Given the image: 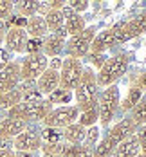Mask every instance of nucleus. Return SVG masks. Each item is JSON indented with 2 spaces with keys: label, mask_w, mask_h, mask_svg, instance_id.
<instances>
[{
  "label": "nucleus",
  "mask_w": 146,
  "mask_h": 157,
  "mask_svg": "<svg viewBox=\"0 0 146 157\" xmlns=\"http://www.w3.org/2000/svg\"><path fill=\"white\" fill-rule=\"evenodd\" d=\"M74 98L78 101V109L80 112H85L88 109L97 107V98H99V87L96 81V74L90 67H83V74L78 83V87L74 89Z\"/></svg>",
  "instance_id": "obj_1"
},
{
  "label": "nucleus",
  "mask_w": 146,
  "mask_h": 157,
  "mask_svg": "<svg viewBox=\"0 0 146 157\" xmlns=\"http://www.w3.org/2000/svg\"><path fill=\"white\" fill-rule=\"evenodd\" d=\"M128 71V56L125 52H119L115 56H110L105 65L97 71L96 74V81L97 87H110L115 85V81L119 78H123V74Z\"/></svg>",
  "instance_id": "obj_2"
},
{
  "label": "nucleus",
  "mask_w": 146,
  "mask_h": 157,
  "mask_svg": "<svg viewBox=\"0 0 146 157\" xmlns=\"http://www.w3.org/2000/svg\"><path fill=\"white\" fill-rule=\"evenodd\" d=\"M51 110H52V105L47 99H40L32 103H18L13 109L7 110V117H16L25 123H38L47 117Z\"/></svg>",
  "instance_id": "obj_3"
},
{
  "label": "nucleus",
  "mask_w": 146,
  "mask_h": 157,
  "mask_svg": "<svg viewBox=\"0 0 146 157\" xmlns=\"http://www.w3.org/2000/svg\"><path fill=\"white\" fill-rule=\"evenodd\" d=\"M119 103H121V94H119L117 85L107 87L99 94V98H97V114H99V123L103 126L110 125V121L119 110Z\"/></svg>",
  "instance_id": "obj_4"
},
{
  "label": "nucleus",
  "mask_w": 146,
  "mask_h": 157,
  "mask_svg": "<svg viewBox=\"0 0 146 157\" xmlns=\"http://www.w3.org/2000/svg\"><path fill=\"white\" fill-rule=\"evenodd\" d=\"M96 36V27L90 25V27H85V31H81L76 36H70L69 40H65V54L67 58H74V60H81V58H87L88 52H90V45H92V40Z\"/></svg>",
  "instance_id": "obj_5"
},
{
  "label": "nucleus",
  "mask_w": 146,
  "mask_h": 157,
  "mask_svg": "<svg viewBox=\"0 0 146 157\" xmlns=\"http://www.w3.org/2000/svg\"><path fill=\"white\" fill-rule=\"evenodd\" d=\"M78 117H80V109L76 105H65V107H56L51 110L47 117L43 119V123H45V126L63 130L69 125L76 123Z\"/></svg>",
  "instance_id": "obj_6"
},
{
  "label": "nucleus",
  "mask_w": 146,
  "mask_h": 157,
  "mask_svg": "<svg viewBox=\"0 0 146 157\" xmlns=\"http://www.w3.org/2000/svg\"><path fill=\"white\" fill-rule=\"evenodd\" d=\"M83 74V63L81 60H74V58H67L62 62V69H60V89L74 92V89L78 87Z\"/></svg>",
  "instance_id": "obj_7"
},
{
  "label": "nucleus",
  "mask_w": 146,
  "mask_h": 157,
  "mask_svg": "<svg viewBox=\"0 0 146 157\" xmlns=\"http://www.w3.org/2000/svg\"><path fill=\"white\" fill-rule=\"evenodd\" d=\"M49 67V58L40 54L25 56L24 62L20 63V79L22 81H36Z\"/></svg>",
  "instance_id": "obj_8"
},
{
  "label": "nucleus",
  "mask_w": 146,
  "mask_h": 157,
  "mask_svg": "<svg viewBox=\"0 0 146 157\" xmlns=\"http://www.w3.org/2000/svg\"><path fill=\"white\" fill-rule=\"evenodd\" d=\"M123 25H125V20H119L112 27H107L105 31L96 34L94 40H92V45H90V52L92 54H105V51H108L112 45H115L117 34H119Z\"/></svg>",
  "instance_id": "obj_9"
},
{
  "label": "nucleus",
  "mask_w": 146,
  "mask_h": 157,
  "mask_svg": "<svg viewBox=\"0 0 146 157\" xmlns=\"http://www.w3.org/2000/svg\"><path fill=\"white\" fill-rule=\"evenodd\" d=\"M143 33H146V9H143L132 20H125V25L121 27V31L117 34L115 44H125V42H128L132 38L143 34Z\"/></svg>",
  "instance_id": "obj_10"
},
{
  "label": "nucleus",
  "mask_w": 146,
  "mask_h": 157,
  "mask_svg": "<svg viewBox=\"0 0 146 157\" xmlns=\"http://www.w3.org/2000/svg\"><path fill=\"white\" fill-rule=\"evenodd\" d=\"M137 132V126L135 123L132 121V117L130 116H125L119 123H115L114 126H110L108 130H107V137H108V141L112 143L114 146H117V144H121V143L125 141V139H128L130 136H133Z\"/></svg>",
  "instance_id": "obj_11"
},
{
  "label": "nucleus",
  "mask_w": 146,
  "mask_h": 157,
  "mask_svg": "<svg viewBox=\"0 0 146 157\" xmlns=\"http://www.w3.org/2000/svg\"><path fill=\"white\" fill-rule=\"evenodd\" d=\"M20 63L9 62L0 71V94H7L20 85Z\"/></svg>",
  "instance_id": "obj_12"
},
{
  "label": "nucleus",
  "mask_w": 146,
  "mask_h": 157,
  "mask_svg": "<svg viewBox=\"0 0 146 157\" xmlns=\"http://www.w3.org/2000/svg\"><path fill=\"white\" fill-rule=\"evenodd\" d=\"M15 148L16 152H27V154H34L36 150L42 148V137L36 130L27 128L25 132H22L20 136L15 137Z\"/></svg>",
  "instance_id": "obj_13"
},
{
  "label": "nucleus",
  "mask_w": 146,
  "mask_h": 157,
  "mask_svg": "<svg viewBox=\"0 0 146 157\" xmlns=\"http://www.w3.org/2000/svg\"><path fill=\"white\" fill-rule=\"evenodd\" d=\"M29 128V123L16 119V117H4L0 119V139H15L16 136H20L22 132H25Z\"/></svg>",
  "instance_id": "obj_14"
},
{
  "label": "nucleus",
  "mask_w": 146,
  "mask_h": 157,
  "mask_svg": "<svg viewBox=\"0 0 146 157\" xmlns=\"http://www.w3.org/2000/svg\"><path fill=\"white\" fill-rule=\"evenodd\" d=\"M27 40H29V36H27L25 29H16V27L7 29L6 38H4L7 51H13V52H24Z\"/></svg>",
  "instance_id": "obj_15"
},
{
  "label": "nucleus",
  "mask_w": 146,
  "mask_h": 157,
  "mask_svg": "<svg viewBox=\"0 0 146 157\" xmlns=\"http://www.w3.org/2000/svg\"><path fill=\"white\" fill-rule=\"evenodd\" d=\"M36 83V89L42 92V96L43 94H51L52 90H56L58 87H60V72L58 71H52V69H49L40 76V78L34 81Z\"/></svg>",
  "instance_id": "obj_16"
},
{
  "label": "nucleus",
  "mask_w": 146,
  "mask_h": 157,
  "mask_svg": "<svg viewBox=\"0 0 146 157\" xmlns=\"http://www.w3.org/2000/svg\"><path fill=\"white\" fill-rule=\"evenodd\" d=\"M62 13H63L65 16V31H67V34H70V36H76V34H80L81 31H85V18L81 15H76V13H72L70 9H67V7H63L62 9Z\"/></svg>",
  "instance_id": "obj_17"
},
{
  "label": "nucleus",
  "mask_w": 146,
  "mask_h": 157,
  "mask_svg": "<svg viewBox=\"0 0 146 157\" xmlns=\"http://www.w3.org/2000/svg\"><path fill=\"white\" fill-rule=\"evenodd\" d=\"M65 51V40L56 36V34H49L43 38V49L42 54L47 58H58L62 52Z\"/></svg>",
  "instance_id": "obj_18"
},
{
  "label": "nucleus",
  "mask_w": 146,
  "mask_h": 157,
  "mask_svg": "<svg viewBox=\"0 0 146 157\" xmlns=\"http://www.w3.org/2000/svg\"><path fill=\"white\" fill-rule=\"evenodd\" d=\"M25 33H27L29 38H45L49 29H47V24H45L43 15H34L31 18H27Z\"/></svg>",
  "instance_id": "obj_19"
},
{
  "label": "nucleus",
  "mask_w": 146,
  "mask_h": 157,
  "mask_svg": "<svg viewBox=\"0 0 146 157\" xmlns=\"http://www.w3.org/2000/svg\"><path fill=\"white\" fill-rule=\"evenodd\" d=\"M135 155H139V141L133 134L128 139H125L121 144L115 146L112 157H135Z\"/></svg>",
  "instance_id": "obj_20"
},
{
  "label": "nucleus",
  "mask_w": 146,
  "mask_h": 157,
  "mask_svg": "<svg viewBox=\"0 0 146 157\" xmlns=\"http://www.w3.org/2000/svg\"><path fill=\"white\" fill-rule=\"evenodd\" d=\"M85 134H87L85 126L72 123L67 128H63V141L67 144H83L85 143Z\"/></svg>",
  "instance_id": "obj_21"
},
{
  "label": "nucleus",
  "mask_w": 146,
  "mask_h": 157,
  "mask_svg": "<svg viewBox=\"0 0 146 157\" xmlns=\"http://www.w3.org/2000/svg\"><path fill=\"white\" fill-rule=\"evenodd\" d=\"M143 90H141V87L135 83V85H132L128 89V94H126V98H125V101H121L119 103V109H121V112L123 114H130L132 110H133V107L141 101V98H143Z\"/></svg>",
  "instance_id": "obj_22"
},
{
  "label": "nucleus",
  "mask_w": 146,
  "mask_h": 157,
  "mask_svg": "<svg viewBox=\"0 0 146 157\" xmlns=\"http://www.w3.org/2000/svg\"><path fill=\"white\" fill-rule=\"evenodd\" d=\"M43 18H45L47 29L51 33H56L58 29H62L63 24H65V16L60 9H51V7H49V11H45Z\"/></svg>",
  "instance_id": "obj_23"
},
{
  "label": "nucleus",
  "mask_w": 146,
  "mask_h": 157,
  "mask_svg": "<svg viewBox=\"0 0 146 157\" xmlns=\"http://www.w3.org/2000/svg\"><path fill=\"white\" fill-rule=\"evenodd\" d=\"M62 157H92V148L87 144H67V143H63Z\"/></svg>",
  "instance_id": "obj_24"
},
{
  "label": "nucleus",
  "mask_w": 146,
  "mask_h": 157,
  "mask_svg": "<svg viewBox=\"0 0 146 157\" xmlns=\"http://www.w3.org/2000/svg\"><path fill=\"white\" fill-rule=\"evenodd\" d=\"M20 89H22V103H32V101L43 99L42 92L36 89L34 81H24V85H20Z\"/></svg>",
  "instance_id": "obj_25"
},
{
  "label": "nucleus",
  "mask_w": 146,
  "mask_h": 157,
  "mask_svg": "<svg viewBox=\"0 0 146 157\" xmlns=\"http://www.w3.org/2000/svg\"><path fill=\"white\" fill-rule=\"evenodd\" d=\"M128 116L132 117V121L135 123V126H137V128L146 125V94H143L141 101L133 107V110L130 112Z\"/></svg>",
  "instance_id": "obj_26"
},
{
  "label": "nucleus",
  "mask_w": 146,
  "mask_h": 157,
  "mask_svg": "<svg viewBox=\"0 0 146 157\" xmlns=\"http://www.w3.org/2000/svg\"><path fill=\"white\" fill-rule=\"evenodd\" d=\"M114 150H115V146H114L112 143L108 141V137L105 136V137L92 148V157H112Z\"/></svg>",
  "instance_id": "obj_27"
},
{
  "label": "nucleus",
  "mask_w": 146,
  "mask_h": 157,
  "mask_svg": "<svg viewBox=\"0 0 146 157\" xmlns=\"http://www.w3.org/2000/svg\"><path fill=\"white\" fill-rule=\"evenodd\" d=\"M97 121H99V114H97V107H94V109H88L85 112H80V117L76 123L85 126V128H90V126H96Z\"/></svg>",
  "instance_id": "obj_28"
},
{
  "label": "nucleus",
  "mask_w": 146,
  "mask_h": 157,
  "mask_svg": "<svg viewBox=\"0 0 146 157\" xmlns=\"http://www.w3.org/2000/svg\"><path fill=\"white\" fill-rule=\"evenodd\" d=\"M40 137H42V143H51V144H56V143H62V141H63V130L45 126V128L40 132Z\"/></svg>",
  "instance_id": "obj_29"
},
{
  "label": "nucleus",
  "mask_w": 146,
  "mask_h": 157,
  "mask_svg": "<svg viewBox=\"0 0 146 157\" xmlns=\"http://www.w3.org/2000/svg\"><path fill=\"white\" fill-rule=\"evenodd\" d=\"M72 92H69V90H63V89H56V90H52L51 94H49L47 101L51 105H54V103H62L60 107H65V105H69L70 103V99H72Z\"/></svg>",
  "instance_id": "obj_30"
},
{
  "label": "nucleus",
  "mask_w": 146,
  "mask_h": 157,
  "mask_svg": "<svg viewBox=\"0 0 146 157\" xmlns=\"http://www.w3.org/2000/svg\"><path fill=\"white\" fill-rule=\"evenodd\" d=\"M15 9L18 11V15L24 16V18H31V16L38 15L40 11V2H18L15 6Z\"/></svg>",
  "instance_id": "obj_31"
},
{
  "label": "nucleus",
  "mask_w": 146,
  "mask_h": 157,
  "mask_svg": "<svg viewBox=\"0 0 146 157\" xmlns=\"http://www.w3.org/2000/svg\"><path fill=\"white\" fill-rule=\"evenodd\" d=\"M62 146L63 143H56V144H51V143H42V152L43 157H62Z\"/></svg>",
  "instance_id": "obj_32"
},
{
  "label": "nucleus",
  "mask_w": 146,
  "mask_h": 157,
  "mask_svg": "<svg viewBox=\"0 0 146 157\" xmlns=\"http://www.w3.org/2000/svg\"><path fill=\"white\" fill-rule=\"evenodd\" d=\"M42 49H43V38H29L24 52H27V56H31V54H40Z\"/></svg>",
  "instance_id": "obj_33"
},
{
  "label": "nucleus",
  "mask_w": 146,
  "mask_h": 157,
  "mask_svg": "<svg viewBox=\"0 0 146 157\" xmlns=\"http://www.w3.org/2000/svg\"><path fill=\"white\" fill-rule=\"evenodd\" d=\"M99 137H101V130H99L97 126H90V128H87V134H85V143H83V144H87V146L94 148V144H97V143H99Z\"/></svg>",
  "instance_id": "obj_34"
},
{
  "label": "nucleus",
  "mask_w": 146,
  "mask_h": 157,
  "mask_svg": "<svg viewBox=\"0 0 146 157\" xmlns=\"http://www.w3.org/2000/svg\"><path fill=\"white\" fill-rule=\"evenodd\" d=\"M25 25H27V18H24V16H20V15H11L7 18V22H6V27L7 29H11V27L25 29Z\"/></svg>",
  "instance_id": "obj_35"
},
{
  "label": "nucleus",
  "mask_w": 146,
  "mask_h": 157,
  "mask_svg": "<svg viewBox=\"0 0 146 157\" xmlns=\"http://www.w3.org/2000/svg\"><path fill=\"white\" fill-rule=\"evenodd\" d=\"M13 11H15V4L13 2L0 0V22H6L9 16L13 15Z\"/></svg>",
  "instance_id": "obj_36"
},
{
  "label": "nucleus",
  "mask_w": 146,
  "mask_h": 157,
  "mask_svg": "<svg viewBox=\"0 0 146 157\" xmlns=\"http://www.w3.org/2000/svg\"><path fill=\"white\" fill-rule=\"evenodd\" d=\"M135 137H137V141H139V154L146 157V125L137 128Z\"/></svg>",
  "instance_id": "obj_37"
},
{
  "label": "nucleus",
  "mask_w": 146,
  "mask_h": 157,
  "mask_svg": "<svg viewBox=\"0 0 146 157\" xmlns=\"http://www.w3.org/2000/svg\"><path fill=\"white\" fill-rule=\"evenodd\" d=\"M88 2L87 0H72L70 4H69V9L72 11V13H76V15H81L83 11H87L88 9Z\"/></svg>",
  "instance_id": "obj_38"
},
{
  "label": "nucleus",
  "mask_w": 146,
  "mask_h": 157,
  "mask_svg": "<svg viewBox=\"0 0 146 157\" xmlns=\"http://www.w3.org/2000/svg\"><path fill=\"white\" fill-rule=\"evenodd\" d=\"M87 60L90 62V65H94V67H96L97 71H99V69H101V67L105 65V62H107L108 58H107L105 54H92V52H88Z\"/></svg>",
  "instance_id": "obj_39"
},
{
  "label": "nucleus",
  "mask_w": 146,
  "mask_h": 157,
  "mask_svg": "<svg viewBox=\"0 0 146 157\" xmlns=\"http://www.w3.org/2000/svg\"><path fill=\"white\" fill-rule=\"evenodd\" d=\"M9 63V52L6 49H0V71Z\"/></svg>",
  "instance_id": "obj_40"
},
{
  "label": "nucleus",
  "mask_w": 146,
  "mask_h": 157,
  "mask_svg": "<svg viewBox=\"0 0 146 157\" xmlns=\"http://www.w3.org/2000/svg\"><path fill=\"white\" fill-rule=\"evenodd\" d=\"M62 62H63V60H60V58H52V60H49V69L60 72V69H62Z\"/></svg>",
  "instance_id": "obj_41"
},
{
  "label": "nucleus",
  "mask_w": 146,
  "mask_h": 157,
  "mask_svg": "<svg viewBox=\"0 0 146 157\" xmlns=\"http://www.w3.org/2000/svg\"><path fill=\"white\" fill-rule=\"evenodd\" d=\"M137 85L141 87V90H143V92L146 90V72H143V74L139 76V79H137Z\"/></svg>",
  "instance_id": "obj_42"
},
{
  "label": "nucleus",
  "mask_w": 146,
  "mask_h": 157,
  "mask_svg": "<svg viewBox=\"0 0 146 157\" xmlns=\"http://www.w3.org/2000/svg\"><path fill=\"white\" fill-rule=\"evenodd\" d=\"M0 157H15V150L13 148H2L0 150Z\"/></svg>",
  "instance_id": "obj_43"
},
{
  "label": "nucleus",
  "mask_w": 146,
  "mask_h": 157,
  "mask_svg": "<svg viewBox=\"0 0 146 157\" xmlns=\"http://www.w3.org/2000/svg\"><path fill=\"white\" fill-rule=\"evenodd\" d=\"M6 33H7V27H6V22H0V45L6 38Z\"/></svg>",
  "instance_id": "obj_44"
},
{
  "label": "nucleus",
  "mask_w": 146,
  "mask_h": 157,
  "mask_svg": "<svg viewBox=\"0 0 146 157\" xmlns=\"http://www.w3.org/2000/svg\"><path fill=\"white\" fill-rule=\"evenodd\" d=\"M2 148H4V143H2V139H0V150H2Z\"/></svg>",
  "instance_id": "obj_45"
},
{
  "label": "nucleus",
  "mask_w": 146,
  "mask_h": 157,
  "mask_svg": "<svg viewBox=\"0 0 146 157\" xmlns=\"http://www.w3.org/2000/svg\"><path fill=\"white\" fill-rule=\"evenodd\" d=\"M15 157H22V155H20V152H16V154H15Z\"/></svg>",
  "instance_id": "obj_46"
},
{
  "label": "nucleus",
  "mask_w": 146,
  "mask_h": 157,
  "mask_svg": "<svg viewBox=\"0 0 146 157\" xmlns=\"http://www.w3.org/2000/svg\"><path fill=\"white\" fill-rule=\"evenodd\" d=\"M135 157H144V155H141V154H139V155H135Z\"/></svg>",
  "instance_id": "obj_47"
}]
</instances>
